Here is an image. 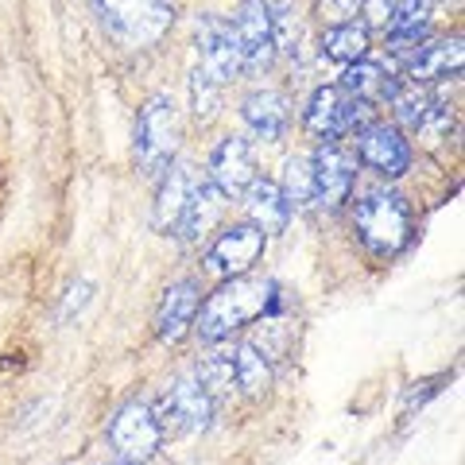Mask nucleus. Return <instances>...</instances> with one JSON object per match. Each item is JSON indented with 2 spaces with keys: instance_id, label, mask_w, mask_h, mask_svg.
Masks as SVG:
<instances>
[{
  "instance_id": "nucleus-31",
  "label": "nucleus",
  "mask_w": 465,
  "mask_h": 465,
  "mask_svg": "<svg viewBox=\"0 0 465 465\" xmlns=\"http://www.w3.org/2000/svg\"><path fill=\"white\" fill-rule=\"evenodd\" d=\"M121 465H133V461H121Z\"/></svg>"
},
{
  "instance_id": "nucleus-1",
  "label": "nucleus",
  "mask_w": 465,
  "mask_h": 465,
  "mask_svg": "<svg viewBox=\"0 0 465 465\" xmlns=\"http://www.w3.org/2000/svg\"><path fill=\"white\" fill-rule=\"evenodd\" d=\"M272 307H275L272 280H244V275H237V280H225L206 299L202 318H198V333H202V341L217 345V341H225L232 330L264 318Z\"/></svg>"
},
{
  "instance_id": "nucleus-15",
  "label": "nucleus",
  "mask_w": 465,
  "mask_h": 465,
  "mask_svg": "<svg viewBox=\"0 0 465 465\" xmlns=\"http://www.w3.org/2000/svg\"><path fill=\"white\" fill-rule=\"evenodd\" d=\"M198 283L194 280H179L163 291V302L155 311V330L163 341H179L186 330L194 326V314H198Z\"/></svg>"
},
{
  "instance_id": "nucleus-9",
  "label": "nucleus",
  "mask_w": 465,
  "mask_h": 465,
  "mask_svg": "<svg viewBox=\"0 0 465 465\" xmlns=\"http://www.w3.org/2000/svg\"><path fill=\"white\" fill-rule=\"evenodd\" d=\"M260 252H264V232H260L252 222L249 225H232L210 244L206 272L217 275V280H237V275H244L256 264Z\"/></svg>"
},
{
  "instance_id": "nucleus-8",
  "label": "nucleus",
  "mask_w": 465,
  "mask_h": 465,
  "mask_svg": "<svg viewBox=\"0 0 465 465\" xmlns=\"http://www.w3.org/2000/svg\"><path fill=\"white\" fill-rule=\"evenodd\" d=\"M109 442L116 446V454L128 461H143L152 458L159 442H163V430H159V419L148 403H124L121 411L113 415L109 423Z\"/></svg>"
},
{
  "instance_id": "nucleus-27",
  "label": "nucleus",
  "mask_w": 465,
  "mask_h": 465,
  "mask_svg": "<svg viewBox=\"0 0 465 465\" xmlns=\"http://www.w3.org/2000/svg\"><path fill=\"white\" fill-rule=\"evenodd\" d=\"M198 381L206 384V391H210L213 400L225 396V391H232V384H237V381H232V357H225V353L222 357H210L206 365L198 369Z\"/></svg>"
},
{
  "instance_id": "nucleus-16",
  "label": "nucleus",
  "mask_w": 465,
  "mask_h": 465,
  "mask_svg": "<svg viewBox=\"0 0 465 465\" xmlns=\"http://www.w3.org/2000/svg\"><path fill=\"white\" fill-rule=\"evenodd\" d=\"M461 70V39H434L427 47H419V54L411 58L407 66V78L411 82H439V78H450Z\"/></svg>"
},
{
  "instance_id": "nucleus-25",
  "label": "nucleus",
  "mask_w": 465,
  "mask_h": 465,
  "mask_svg": "<svg viewBox=\"0 0 465 465\" xmlns=\"http://www.w3.org/2000/svg\"><path fill=\"white\" fill-rule=\"evenodd\" d=\"M283 198L291 202V206H307V202H314V167H311V159H287V167H283Z\"/></svg>"
},
{
  "instance_id": "nucleus-3",
  "label": "nucleus",
  "mask_w": 465,
  "mask_h": 465,
  "mask_svg": "<svg viewBox=\"0 0 465 465\" xmlns=\"http://www.w3.org/2000/svg\"><path fill=\"white\" fill-rule=\"evenodd\" d=\"M94 5L124 47H152L174 24V0H94Z\"/></svg>"
},
{
  "instance_id": "nucleus-28",
  "label": "nucleus",
  "mask_w": 465,
  "mask_h": 465,
  "mask_svg": "<svg viewBox=\"0 0 465 465\" xmlns=\"http://www.w3.org/2000/svg\"><path fill=\"white\" fill-rule=\"evenodd\" d=\"M357 12H361V0H318V16H322L330 27L353 24Z\"/></svg>"
},
{
  "instance_id": "nucleus-13",
  "label": "nucleus",
  "mask_w": 465,
  "mask_h": 465,
  "mask_svg": "<svg viewBox=\"0 0 465 465\" xmlns=\"http://www.w3.org/2000/svg\"><path fill=\"white\" fill-rule=\"evenodd\" d=\"M311 167H314V202L318 206H341V202L349 198V191H353V174H357V163H353V155H345L341 148H322L314 159H311Z\"/></svg>"
},
{
  "instance_id": "nucleus-12",
  "label": "nucleus",
  "mask_w": 465,
  "mask_h": 465,
  "mask_svg": "<svg viewBox=\"0 0 465 465\" xmlns=\"http://www.w3.org/2000/svg\"><path fill=\"white\" fill-rule=\"evenodd\" d=\"M357 152L372 171L388 174V179H396V174H403L407 167H411V148H407V140L400 136V128H391V124L361 128Z\"/></svg>"
},
{
  "instance_id": "nucleus-24",
  "label": "nucleus",
  "mask_w": 465,
  "mask_h": 465,
  "mask_svg": "<svg viewBox=\"0 0 465 465\" xmlns=\"http://www.w3.org/2000/svg\"><path fill=\"white\" fill-rule=\"evenodd\" d=\"M326 54L333 63H357V58L369 54V27L361 24H338L326 32Z\"/></svg>"
},
{
  "instance_id": "nucleus-11",
  "label": "nucleus",
  "mask_w": 465,
  "mask_h": 465,
  "mask_svg": "<svg viewBox=\"0 0 465 465\" xmlns=\"http://www.w3.org/2000/svg\"><path fill=\"white\" fill-rule=\"evenodd\" d=\"M256 179V163H252V148H249V140H241V136H229L217 143V152L210 155V183L222 191L225 198L232 194H241V191H249Z\"/></svg>"
},
{
  "instance_id": "nucleus-5",
  "label": "nucleus",
  "mask_w": 465,
  "mask_h": 465,
  "mask_svg": "<svg viewBox=\"0 0 465 465\" xmlns=\"http://www.w3.org/2000/svg\"><path fill=\"white\" fill-rule=\"evenodd\" d=\"M232 35L241 47V70H264L275 54V8L268 0H241L232 12Z\"/></svg>"
},
{
  "instance_id": "nucleus-30",
  "label": "nucleus",
  "mask_w": 465,
  "mask_h": 465,
  "mask_svg": "<svg viewBox=\"0 0 465 465\" xmlns=\"http://www.w3.org/2000/svg\"><path fill=\"white\" fill-rule=\"evenodd\" d=\"M85 299H90V283H78V287H70V299H66V314L74 311V307H82Z\"/></svg>"
},
{
  "instance_id": "nucleus-23",
  "label": "nucleus",
  "mask_w": 465,
  "mask_h": 465,
  "mask_svg": "<svg viewBox=\"0 0 465 465\" xmlns=\"http://www.w3.org/2000/svg\"><path fill=\"white\" fill-rule=\"evenodd\" d=\"M384 97H391V109H396V116L407 128H419V121H423L427 109L434 105V97L419 82H388Z\"/></svg>"
},
{
  "instance_id": "nucleus-19",
  "label": "nucleus",
  "mask_w": 465,
  "mask_h": 465,
  "mask_svg": "<svg viewBox=\"0 0 465 465\" xmlns=\"http://www.w3.org/2000/svg\"><path fill=\"white\" fill-rule=\"evenodd\" d=\"M244 121H249V128L256 136L264 140H280L283 128L291 121V109H287V97L275 94V90H256L244 97Z\"/></svg>"
},
{
  "instance_id": "nucleus-20",
  "label": "nucleus",
  "mask_w": 465,
  "mask_h": 465,
  "mask_svg": "<svg viewBox=\"0 0 465 465\" xmlns=\"http://www.w3.org/2000/svg\"><path fill=\"white\" fill-rule=\"evenodd\" d=\"M222 210H225V194L217 191L213 183H194V191H191V202H186V213H183L179 232H183L186 241L206 237V232L217 225Z\"/></svg>"
},
{
  "instance_id": "nucleus-4",
  "label": "nucleus",
  "mask_w": 465,
  "mask_h": 465,
  "mask_svg": "<svg viewBox=\"0 0 465 465\" xmlns=\"http://www.w3.org/2000/svg\"><path fill=\"white\" fill-rule=\"evenodd\" d=\"M179 152V109L171 94H155L136 121V163L143 174H163Z\"/></svg>"
},
{
  "instance_id": "nucleus-22",
  "label": "nucleus",
  "mask_w": 465,
  "mask_h": 465,
  "mask_svg": "<svg viewBox=\"0 0 465 465\" xmlns=\"http://www.w3.org/2000/svg\"><path fill=\"white\" fill-rule=\"evenodd\" d=\"M341 90H345L349 97H357V101H365V105H369V101H376V97L388 94V74H384V66L369 63V58H357V63L345 66Z\"/></svg>"
},
{
  "instance_id": "nucleus-6",
  "label": "nucleus",
  "mask_w": 465,
  "mask_h": 465,
  "mask_svg": "<svg viewBox=\"0 0 465 465\" xmlns=\"http://www.w3.org/2000/svg\"><path fill=\"white\" fill-rule=\"evenodd\" d=\"M213 415V396L206 384L198 381V372H186L171 384V391L159 400V430L163 434H186V430H202Z\"/></svg>"
},
{
  "instance_id": "nucleus-2",
  "label": "nucleus",
  "mask_w": 465,
  "mask_h": 465,
  "mask_svg": "<svg viewBox=\"0 0 465 465\" xmlns=\"http://www.w3.org/2000/svg\"><path fill=\"white\" fill-rule=\"evenodd\" d=\"M353 225L372 256H396L411 241V206L391 191H372L365 202H357Z\"/></svg>"
},
{
  "instance_id": "nucleus-7",
  "label": "nucleus",
  "mask_w": 465,
  "mask_h": 465,
  "mask_svg": "<svg viewBox=\"0 0 465 465\" xmlns=\"http://www.w3.org/2000/svg\"><path fill=\"white\" fill-rule=\"evenodd\" d=\"M194 43H198V70L217 85H225L241 70L237 35H232V24H225L222 16H198Z\"/></svg>"
},
{
  "instance_id": "nucleus-14",
  "label": "nucleus",
  "mask_w": 465,
  "mask_h": 465,
  "mask_svg": "<svg viewBox=\"0 0 465 465\" xmlns=\"http://www.w3.org/2000/svg\"><path fill=\"white\" fill-rule=\"evenodd\" d=\"M191 191H194L191 167L171 163V167L163 171V183H159L155 213H152V225H155L159 232H179L183 213H186V202H191Z\"/></svg>"
},
{
  "instance_id": "nucleus-21",
  "label": "nucleus",
  "mask_w": 465,
  "mask_h": 465,
  "mask_svg": "<svg viewBox=\"0 0 465 465\" xmlns=\"http://www.w3.org/2000/svg\"><path fill=\"white\" fill-rule=\"evenodd\" d=\"M232 381L237 388H244L249 396H260V391H268L272 384V365H268V353L260 349L256 341H244L237 353H232Z\"/></svg>"
},
{
  "instance_id": "nucleus-29",
  "label": "nucleus",
  "mask_w": 465,
  "mask_h": 465,
  "mask_svg": "<svg viewBox=\"0 0 465 465\" xmlns=\"http://www.w3.org/2000/svg\"><path fill=\"white\" fill-rule=\"evenodd\" d=\"M391 8H396V0H361V12H365L369 27H388Z\"/></svg>"
},
{
  "instance_id": "nucleus-17",
  "label": "nucleus",
  "mask_w": 465,
  "mask_h": 465,
  "mask_svg": "<svg viewBox=\"0 0 465 465\" xmlns=\"http://www.w3.org/2000/svg\"><path fill=\"white\" fill-rule=\"evenodd\" d=\"M244 210H249L252 225L260 232H283L287 229V217H291V202L283 198V191L275 183L252 179L249 198H244Z\"/></svg>"
},
{
  "instance_id": "nucleus-26",
  "label": "nucleus",
  "mask_w": 465,
  "mask_h": 465,
  "mask_svg": "<svg viewBox=\"0 0 465 465\" xmlns=\"http://www.w3.org/2000/svg\"><path fill=\"white\" fill-rule=\"evenodd\" d=\"M191 97H194V116H198V121H210V116L222 109V85L202 74L198 66L191 74Z\"/></svg>"
},
{
  "instance_id": "nucleus-10",
  "label": "nucleus",
  "mask_w": 465,
  "mask_h": 465,
  "mask_svg": "<svg viewBox=\"0 0 465 465\" xmlns=\"http://www.w3.org/2000/svg\"><path fill=\"white\" fill-rule=\"evenodd\" d=\"M369 116V105L357 97H349L341 85H322L311 105H307V128L318 136H341L353 124H361Z\"/></svg>"
},
{
  "instance_id": "nucleus-18",
  "label": "nucleus",
  "mask_w": 465,
  "mask_h": 465,
  "mask_svg": "<svg viewBox=\"0 0 465 465\" xmlns=\"http://www.w3.org/2000/svg\"><path fill=\"white\" fill-rule=\"evenodd\" d=\"M430 12H434L430 0H396V8H391V20H388L391 47H396V51L419 47V43L427 39Z\"/></svg>"
}]
</instances>
